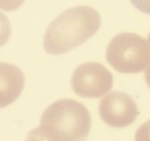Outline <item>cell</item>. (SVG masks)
<instances>
[{
    "mask_svg": "<svg viewBox=\"0 0 150 141\" xmlns=\"http://www.w3.org/2000/svg\"><path fill=\"white\" fill-rule=\"evenodd\" d=\"M40 123V128L56 141H85L92 120L84 104L67 98L48 106Z\"/></svg>",
    "mask_w": 150,
    "mask_h": 141,
    "instance_id": "2",
    "label": "cell"
},
{
    "mask_svg": "<svg viewBox=\"0 0 150 141\" xmlns=\"http://www.w3.org/2000/svg\"><path fill=\"white\" fill-rule=\"evenodd\" d=\"M106 60L115 71L137 74L150 62V49L146 40L134 33H120L111 39L106 49Z\"/></svg>",
    "mask_w": 150,
    "mask_h": 141,
    "instance_id": "3",
    "label": "cell"
},
{
    "mask_svg": "<svg viewBox=\"0 0 150 141\" xmlns=\"http://www.w3.org/2000/svg\"><path fill=\"white\" fill-rule=\"evenodd\" d=\"M24 86L25 75L20 68L7 62H0V108L16 101Z\"/></svg>",
    "mask_w": 150,
    "mask_h": 141,
    "instance_id": "6",
    "label": "cell"
},
{
    "mask_svg": "<svg viewBox=\"0 0 150 141\" xmlns=\"http://www.w3.org/2000/svg\"><path fill=\"white\" fill-rule=\"evenodd\" d=\"M144 77H145V81H146V84L148 85V87L150 88V64L146 67V69H145Z\"/></svg>",
    "mask_w": 150,
    "mask_h": 141,
    "instance_id": "10",
    "label": "cell"
},
{
    "mask_svg": "<svg viewBox=\"0 0 150 141\" xmlns=\"http://www.w3.org/2000/svg\"><path fill=\"white\" fill-rule=\"evenodd\" d=\"M26 141H56L53 138H51L47 133L43 131L41 128H36L32 130L28 134L26 138Z\"/></svg>",
    "mask_w": 150,
    "mask_h": 141,
    "instance_id": "8",
    "label": "cell"
},
{
    "mask_svg": "<svg viewBox=\"0 0 150 141\" xmlns=\"http://www.w3.org/2000/svg\"><path fill=\"white\" fill-rule=\"evenodd\" d=\"M135 141H150V120L143 123L136 131Z\"/></svg>",
    "mask_w": 150,
    "mask_h": 141,
    "instance_id": "9",
    "label": "cell"
},
{
    "mask_svg": "<svg viewBox=\"0 0 150 141\" xmlns=\"http://www.w3.org/2000/svg\"><path fill=\"white\" fill-rule=\"evenodd\" d=\"M11 33V27L8 18L0 12V47L7 43Z\"/></svg>",
    "mask_w": 150,
    "mask_h": 141,
    "instance_id": "7",
    "label": "cell"
},
{
    "mask_svg": "<svg viewBox=\"0 0 150 141\" xmlns=\"http://www.w3.org/2000/svg\"><path fill=\"white\" fill-rule=\"evenodd\" d=\"M71 88L81 97L98 98L110 91L113 84L111 73L99 62H85L75 70Z\"/></svg>",
    "mask_w": 150,
    "mask_h": 141,
    "instance_id": "4",
    "label": "cell"
},
{
    "mask_svg": "<svg viewBox=\"0 0 150 141\" xmlns=\"http://www.w3.org/2000/svg\"><path fill=\"white\" fill-rule=\"evenodd\" d=\"M147 44H148V45H149V47H150V33L148 34V43H147ZM149 49H150V48H149Z\"/></svg>",
    "mask_w": 150,
    "mask_h": 141,
    "instance_id": "11",
    "label": "cell"
},
{
    "mask_svg": "<svg viewBox=\"0 0 150 141\" xmlns=\"http://www.w3.org/2000/svg\"><path fill=\"white\" fill-rule=\"evenodd\" d=\"M101 25V18L90 6H76L60 13L47 27L44 49L53 55L62 54L90 39Z\"/></svg>",
    "mask_w": 150,
    "mask_h": 141,
    "instance_id": "1",
    "label": "cell"
},
{
    "mask_svg": "<svg viewBox=\"0 0 150 141\" xmlns=\"http://www.w3.org/2000/svg\"><path fill=\"white\" fill-rule=\"evenodd\" d=\"M99 115L106 125L125 128L134 123L139 111L136 101L129 94L113 91L100 100Z\"/></svg>",
    "mask_w": 150,
    "mask_h": 141,
    "instance_id": "5",
    "label": "cell"
}]
</instances>
